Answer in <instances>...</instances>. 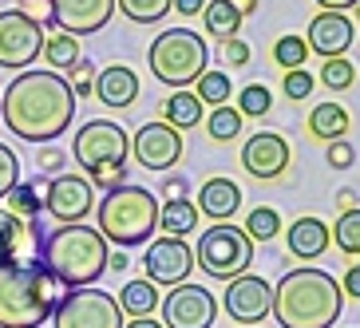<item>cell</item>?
<instances>
[{
    "instance_id": "obj_1",
    "label": "cell",
    "mask_w": 360,
    "mask_h": 328,
    "mask_svg": "<svg viewBox=\"0 0 360 328\" xmlns=\"http://www.w3.org/2000/svg\"><path fill=\"white\" fill-rule=\"evenodd\" d=\"M0 123L24 143H52L75 123V96L56 72H16L0 91Z\"/></svg>"
},
{
    "instance_id": "obj_2",
    "label": "cell",
    "mask_w": 360,
    "mask_h": 328,
    "mask_svg": "<svg viewBox=\"0 0 360 328\" xmlns=\"http://www.w3.org/2000/svg\"><path fill=\"white\" fill-rule=\"evenodd\" d=\"M345 313V289L325 269H289L274 289V313L281 328H333Z\"/></svg>"
},
{
    "instance_id": "obj_3",
    "label": "cell",
    "mask_w": 360,
    "mask_h": 328,
    "mask_svg": "<svg viewBox=\"0 0 360 328\" xmlns=\"http://www.w3.org/2000/svg\"><path fill=\"white\" fill-rule=\"evenodd\" d=\"M40 269L48 277H52L56 285L64 289H87L91 281H99V277L107 273V242L99 237V230H91V225H60V230L44 233L40 242Z\"/></svg>"
},
{
    "instance_id": "obj_4",
    "label": "cell",
    "mask_w": 360,
    "mask_h": 328,
    "mask_svg": "<svg viewBox=\"0 0 360 328\" xmlns=\"http://www.w3.org/2000/svg\"><path fill=\"white\" fill-rule=\"evenodd\" d=\"M64 285H56L40 265L4 261L0 265V328H40L64 301Z\"/></svg>"
},
{
    "instance_id": "obj_5",
    "label": "cell",
    "mask_w": 360,
    "mask_h": 328,
    "mask_svg": "<svg viewBox=\"0 0 360 328\" xmlns=\"http://www.w3.org/2000/svg\"><path fill=\"white\" fill-rule=\"evenodd\" d=\"M96 230L107 245L131 249L147 245V237L159 230V198L147 186H115L107 190L103 202L96 206Z\"/></svg>"
},
{
    "instance_id": "obj_6",
    "label": "cell",
    "mask_w": 360,
    "mask_h": 328,
    "mask_svg": "<svg viewBox=\"0 0 360 328\" xmlns=\"http://www.w3.org/2000/svg\"><path fill=\"white\" fill-rule=\"evenodd\" d=\"M147 64H150V75H155L162 87L186 91V87L210 67L206 36H198L194 28H167V32H159L150 40Z\"/></svg>"
},
{
    "instance_id": "obj_7",
    "label": "cell",
    "mask_w": 360,
    "mask_h": 328,
    "mask_svg": "<svg viewBox=\"0 0 360 328\" xmlns=\"http://www.w3.org/2000/svg\"><path fill=\"white\" fill-rule=\"evenodd\" d=\"M194 265L210 281H233V277L250 273V265H254V242L245 237V230H238L230 222H218L198 237V245H194Z\"/></svg>"
},
{
    "instance_id": "obj_8",
    "label": "cell",
    "mask_w": 360,
    "mask_h": 328,
    "mask_svg": "<svg viewBox=\"0 0 360 328\" xmlns=\"http://www.w3.org/2000/svg\"><path fill=\"white\" fill-rule=\"evenodd\" d=\"M127 155H131V138L127 131L111 123V119H91L84 127L75 131L72 138V159L96 174V170H107V166H127Z\"/></svg>"
},
{
    "instance_id": "obj_9",
    "label": "cell",
    "mask_w": 360,
    "mask_h": 328,
    "mask_svg": "<svg viewBox=\"0 0 360 328\" xmlns=\"http://www.w3.org/2000/svg\"><path fill=\"white\" fill-rule=\"evenodd\" d=\"M123 324H127V317H123L119 301L96 285L72 289L52 313V328H123Z\"/></svg>"
},
{
    "instance_id": "obj_10",
    "label": "cell",
    "mask_w": 360,
    "mask_h": 328,
    "mask_svg": "<svg viewBox=\"0 0 360 328\" xmlns=\"http://www.w3.org/2000/svg\"><path fill=\"white\" fill-rule=\"evenodd\" d=\"M44 52V28L24 16L20 8L0 12V67L4 72H28L32 60H40Z\"/></svg>"
},
{
    "instance_id": "obj_11",
    "label": "cell",
    "mask_w": 360,
    "mask_h": 328,
    "mask_svg": "<svg viewBox=\"0 0 360 328\" xmlns=\"http://www.w3.org/2000/svg\"><path fill=\"white\" fill-rule=\"evenodd\" d=\"M162 328H214L218 320V296L206 285H174L159 301Z\"/></svg>"
},
{
    "instance_id": "obj_12",
    "label": "cell",
    "mask_w": 360,
    "mask_h": 328,
    "mask_svg": "<svg viewBox=\"0 0 360 328\" xmlns=\"http://www.w3.org/2000/svg\"><path fill=\"white\" fill-rule=\"evenodd\" d=\"M44 210L60 225H79L96 210V186L84 174H60V178L44 182Z\"/></svg>"
},
{
    "instance_id": "obj_13",
    "label": "cell",
    "mask_w": 360,
    "mask_h": 328,
    "mask_svg": "<svg viewBox=\"0 0 360 328\" xmlns=\"http://www.w3.org/2000/svg\"><path fill=\"white\" fill-rule=\"evenodd\" d=\"M222 305H226V313L238 320V328H257L269 313H274V285L257 273H242L226 285Z\"/></svg>"
},
{
    "instance_id": "obj_14",
    "label": "cell",
    "mask_w": 360,
    "mask_h": 328,
    "mask_svg": "<svg viewBox=\"0 0 360 328\" xmlns=\"http://www.w3.org/2000/svg\"><path fill=\"white\" fill-rule=\"evenodd\" d=\"M191 269H194V249L182 237H159L143 254V277L150 285H167V289L186 285Z\"/></svg>"
},
{
    "instance_id": "obj_15",
    "label": "cell",
    "mask_w": 360,
    "mask_h": 328,
    "mask_svg": "<svg viewBox=\"0 0 360 328\" xmlns=\"http://www.w3.org/2000/svg\"><path fill=\"white\" fill-rule=\"evenodd\" d=\"M131 155L143 170H170L182 159V131L170 123H143L131 138Z\"/></svg>"
},
{
    "instance_id": "obj_16",
    "label": "cell",
    "mask_w": 360,
    "mask_h": 328,
    "mask_svg": "<svg viewBox=\"0 0 360 328\" xmlns=\"http://www.w3.org/2000/svg\"><path fill=\"white\" fill-rule=\"evenodd\" d=\"M48 4H52V24L75 40L103 32L115 16V0H48Z\"/></svg>"
},
{
    "instance_id": "obj_17",
    "label": "cell",
    "mask_w": 360,
    "mask_h": 328,
    "mask_svg": "<svg viewBox=\"0 0 360 328\" xmlns=\"http://www.w3.org/2000/svg\"><path fill=\"white\" fill-rule=\"evenodd\" d=\"M242 166L250 178H262V182H274L285 174L289 166V143L274 131H257V135L245 138L242 147Z\"/></svg>"
},
{
    "instance_id": "obj_18",
    "label": "cell",
    "mask_w": 360,
    "mask_h": 328,
    "mask_svg": "<svg viewBox=\"0 0 360 328\" xmlns=\"http://www.w3.org/2000/svg\"><path fill=\"white\" fill-rule=\"evenodd\" d=\"M352 28H356V24H352L345 12H317V16L309 20V32H305L309 52L321 55V60H340V55L352 48Z\"/></svg>"
},
{
    "instance_id": "obj_19",
    "label": "cell",
    "mask_w": 360,
    "mask_h": 328,
    "mask_svg": "<svg viewBox=\"0 0 360 328\" xmlns=\"http://www.w3.org/2000/svg\"><path fill=\"white\" fill-rule=\"evenodd\" d=\"M96 99L107 103L111 111H127L139 99V75L127 64H111L96 75Z\"/></svg>"
},
{
    "instance_id": "obj_20",
    "label": "cell",
    "mask_w": 360,
    "mask_h": 328,
    "mask_svg": "<svg viewBox=\"0 0 360 328\" xmlns=\"http://www.w3.org/2000/svg\"><path fill=\"white\" fill-rule=\"evenodd\" d=\"M198 214H206V218H214V222H226V218H233V214L242 210V186L233 178H206L198 186Z\"/></svg>"
},
{
    "instance_id": "obj_21",
    "label": "cell",
    "mask_w": 360,
    "mask_h": 328,
    "mask_svg": "<svg viewBox=\"0 0 360 328\" xmlns=\"http://www.w3.org/2000/svg\"><path fill=\"white\" fill-rule=\"evenodd\" d=\"M328 242H333V233H328V225L321 222V218H297V222L289 225V233H285L289 254L301 257V261L321 257L328 249Z\"/></svg>"
},
{
    "instance_id": "obj_22",
    "label": "cell",
    "mask_w": 360,
    "mask_h": 328,
    "mask_svg": "<svg viewBox=\"0 0 360 328\" xmlns=\"http://www.w3.org/2000/svg\"><path fill=\"white\" fill-rule=\"evenodd\" d=\"M198 225V206L191 198H167L159 202V230L162 237H186Z\"/></svg>"
},
{
    "instance_id": "obj_23",
    "label": "cell",
    "mask_w": 360,
    "mask_h": 328,
    "mask_svg": "<svg viewBox=\"0 0 360 328\" xmlns=\"http://www.w3.org/2000/svg\"><path fill=\"white\" fill-rule=\"evenodd\" d=\"M309 131L325 143H337V138L349 135V111L333 99V103H317L313 107V115H309Z\"/></svg>"
},
{
    "instance_id": "obj_24",
    "label": "cell",
    "mask_w": 360,
    "mask_h": 328,
    "mask_svg": "<svg viewBox=\"0 0 360 328\" xmlns=\"http://www.w3.org/2000/svg\"><path fill=\"white\" fill-rule=\"evenodd\" d=\"M119 308H123V317H131V320L150 317V313L159 308V285H150L147 277H143V281H127L123 293H119Z\"/></svg>"
},
{
    "instance_id": "obj_25",
    "label": "cell",
    "mask_w": 360,
    "mask_h": 328,
    "mask_svg": "<svg viewBox=\"0 0 360 328\" xmlns=\"http://www.w3.org/2000/svg\"><path fill=\"white\" fill-rule=\"evenodd\" d=\"M162 123H170L174 131H186V127H198L202 123V103L194 91H174V96L162 103Z\"/></svg>"
},
{
    "instance_id": "obj_26",
    "label": "cell",
    "mask_w": 360,
    "mask_h": 328,
    "mask_svg": "<svg viewBox=\"0 0 360 328\" xmlns=\"http://www.w3.org/2000/svg\"><path fill=\"white\" fill-rule=\"evenodd\" d=\"M202 24H206L210 36L230 40V36H238V28H242V12L233 8L230 0H210V4L202 8Z\"/></svg>"
},
{
    "instance_id": "obj_27",
    "label": "cell",
    "mask_w": 360,
    "mask_h": 328,
    "mask_svg": "<svg viewBox=\"0 0 360 328\" xmlns=\"http://www.w3.org/2000/svg\"><path fill=\"white\" fill-rule=\"evenodd\" d=\"M44 60H48V72H72V64L79 60V40L68 32H56L44 40Z\"/></svg>"
},
{
    "instance_id": "obj_28",
    "label": "cell",
    "mask_w": 360,
    "mask_h": 328,
    "mask_svg": "<svg viewBox=\"0 0 360 328\" xmlns=\"http://www.w3.org/2000/svg\"><path fill=\"white\" fill-rule=\"evenodd\" d=\"M44 182H16L8 190V214H16L20 222H32V218H40L44 210V190H40Z\"/></svg>"
},
{
    "instance_id": "obj_29",
    "label": "cell",
    "mask_w": 360,
    "mask_h": 328,
    "mask_svg": "<svg viewBox=\"0 0 360 328\" xmlns=\"http://www.w3.org/2000/svg\"><path fill=\"white\" fill-rule=\"evenodd\" d=\"M194 96H198L202 107H206V103H210V107H226V99L233 96L230 75H226V72H210V67H206V72L194 79Z\"/></svg>"
},
{
    "instance_id": "obj_30",
    "label": "cell",
    "mask_w": 360,
    "mask_h": 328,
    "mask_svg": "<svg viewBox=\"0 0 360 328\" xmlns=\"http://www.w3.org/2000/svg\"><path fill=\"white\" fill-rule=\"evenodd\" d=\"M24 237H28V222H20L8 210H0V265L16 261V254L24 249Z\"/></svg>"
},
{
    "instance_id": "obj_31",
    "label": "cell",
    "mask_w": 360,
    "mask_h": 328,
    "mask_svg": "<svg viewBox=\"0 0 360 328\" xmlns=\"http://www.w3.org/2000/svg\"><path fill=\"white\" fill-rule=\"evenodd\" d=\"M115 8L123 12L131 24H159V20H167V12L174 8V0H115Z\"/></svg>"
},
{
    "instance_id": "obj_32",
    "label": "cell",
    "mask_w": 360,
    "mask_h": 328,
    "mask_svg": "<svg viewBox=\"0 0 360 328\" xmlns=\"http://www.w3.org/2000/svg\"><path fill=\"white\" fill-rule=\"evenodd\" d=\"M277 233H281V214H277L274 206L250 210V218H245V237H250V242H274Z\"/></svg>"
},
{
    "instance_id": "obj_33",
    "label": "cell",
    "mask_w": 360,
    "mask_h": 328,
    "mask_svg": "<svg viewBox=\"0 0 360 328\" xmlns=\"http://www.w3.org/2000/svg\"><path fill=\"white\" fill-rule=\"evenodd\" d=\"M269 107H274V91L265 84H250L238 91V115L242 119H265Z\"/></svg>"
},
{
    "instance_id": "obj_34",
    "label": "cell",
    "mask_w": 360,
    "mask_h": 328,
    "mask_svg": "<svg viewBox=\"0 0 360 328\" xmlns=\"http://www.w3.org/2000/svg\"><path fill=\"white\" fill-rule=\"evenodd\" d=\"M214 143H233V138L242 135V115H238V107H210V123H206Z\"/></svg>"
},
{
    "instance_id": "obj_35",
    "label": "cell",
    "mask_w": 360,
    "mask_h": 328,
    "mask_svg": "<svg viewBox=\"0 0 360 328\" xmlns=\"http://www.w3.org/2000/svg\"><path fill=\"white\" fill-rule=\"evenodd\" d=\"M305 60H309L305 36H281V40L274 44V64H277V67L297 72V67H305Z\"/></svg>"
},
{
    "instance_id": "obj_36",
    "label": "cell",
    "mask_w": 360,
    "mask_h": 328,
    "mask_svg": "<svg viewBox=\"0 0 360 328\" xmlns=\"http://www.w3.org/2000/svg\"><path fill=\"white\" fill-rule=\"evenodd\" d=\"M333 237H337V249L340 254H360V210H345L337 218V225H333Z\"/></svg>"
},
{
    "instance_id": "obj_37",
    "label": "cell",
    "mask_w": 360,
    "mask_h": 328,
    "mask_svg": "<svg viewBox=\"0 0 360 328\" xmlns=\"http://www.w3.org/2000/svg\"><path fill=\"white\" fill-rule=\"evenodd\" d=\"M352 79H356V67H352V60H325V67H321V84L328 87V91H349Z\"/></svg>"
},
{
    "instance_id": "obj_38",
    "label": "cell",
    "mask_w": 360,
    "mask_h": 328,
    "mask_svg": "<svg viewBox=\"0 0 360 328\" xmlns=\"http://www.w3.org/2000/svg\"><path fill=\"white\" fill-rule=\"evenodd\" d=\"M96 75H99V67L91 64V60H84V55H79V60H75L72 64V79H68V87H72V96L79 99V96H96Z\"/></svg>"
},
{
    "instance_id": "obj_39",
    "label": "cell",
    "mask_w": 360,
    "mask_h": 328,
    "mask_svg": "<svg viewBox=\"0 0 360 328\" xmlns=\"http://www.w3.org/2000/svg\"><path fill=\"white\" fill-rule=\"evenodd\" d=\"M20 182V159L12 155V147L0 143V198H8V190Z\"/></svg>"
},
{
    "instance_id": "obj_40",
    "label": "cell",
    "mask_w": 360,
    "mask_h": 328,
    "mask_svg": "<svg viewBox=\"0 0 360 328\" xmlns=\"http://www.w3.org/2000/svg\"><path fill=\"white\" fill-rule=\"evenodd\" d=\"M313 84H317V79H313L305 67H297V72H285V79H281V91H285L289 99H297V103H301V99L313 96Z\"/></svg>"
},
{
    "instance_id": "obj_41",
    "label": "cell",
    "mask_w": 360,
    "mask_h": 328,
    "mask_svg": "<svg viewBox=\"0 0 360 328\" xmlns=\"http://www.w3.org/2000/svg\"><path fill=\"white\" fill-rule=\"evenodd\" d=\"M222 64L226 67H245V64H250V44L238 40V36L222 40Z\"/></svg>"
},
{
    "instance_id": "obj_42",
    "label": "cell",
    "mask_w": 360,
    "mask_h": 328,
    "mask_svg": "<svg viewBox=\"0 0 360 328\" xmlns=\"http://www.w3.org/2000/svg\"><path fill=\"white\" fill-rule=\"evenodd\" d=\"M325 159L333 170H349L352 162H356V150H352V143H345V138H337V143H328Z\"/></svg>"
},
{
    "instance_id": "obj_43",
    "label": "cell",
    "mask_w": 360,
    "mask_h": 328,
    "mask_svg": "<svg viewBox=\"0 0 360 328\" xmlns=\"http://www.w3.org/2000/svg\"><path fill=\"white\" fill-rule=\"evenodd\" d=\"M64 159H68V155L60 147H44L40 150V170H60V166H64Z\"/></svg>"
},
{
    "instance_id": "obj_44",
    "label": "cell",
    "mask_w": 360,
    "mask_h": 328,
    "mask_svg": "<svg viewBox=\"0 0 360 328\" xmlns=\"http://www.w3.org/2000/svg\"><path fill=\"white\" fill-rule=\"evenodd\" d=\"M340 289H345V296H356L360 301V265H352L349 273H345V285Z\"/></svg>"
},
{
    "instance_id": "obj_45",
    "label": "cell",
    "mask_w": 360,
    "mask_h": 328,
    "mask_svg": "<svg viewBox=\"0 0 360 328\" xmlns=\"http://www.w3.org/2000/svg\"><path fill=\"white\" fill-rule=\"evenodd\" d=\"M174 8H179V16H202L206 0H174Z\"/></svg>"
},
{
    "instance_id": "obj_46",
    "label": "cell",
    "mask_w": 360,
    "mask_h": 328,
    "mask_svg": "<svg viewBox=\"0 0 360 328\" xmlns=\"http://www.w3.org/2000/svg\"><path fill=\"white\" fill-rule=\"evenodd\" d=\"M321 12H345V8H356L360 0H317Z\"/></svg>"
},
{
    "instance_id": "obj_47",
    "label": "cell",
    "mask_w": 360,
    "mask_h": 328,
    "mask_svg": "<svg viewBox=\"0 0 360 328\" xmlns=\"http://www.w3.org/2000/svg\"><path fill=\"white\" fill-rule=\"evenodd\" d=\"M230 4H233L238 12H242V20L250 16V12H257V0H230Z\"/></svg>"
},
{
    "instance_id": "obj_48",
    "label": "cell",
    "mask_w": 360,
    "mask_h": 328,
    "mask_svg": "<svg viewBox=\"0 0 360 328\" xmlns=\"http://www.w3.org/2000/svg\"><path fill=\"white\" fill-rule=\"evenodd\" d=\"M123 328H162V324H159L155 317H139V320H127Z\"/></svg>"
},
{
    "instance_id": "obj_49",
    "label": "cell",
    "mask_w": 360,
    "mask_h": 328,
    "mask_svg": "<svg viewBox=\"0 0 360 328\" xmlns=\"http://www.w3.org/2000/svg\"><path fill=\"white\" fill-rule=\"evenodd\" d=\"M107 265H111V269H127V254H115V257H107Z\"/></svg>"
},
{
    "instance_id": "obj_50",
    "label": "cell",
    "mask_w": 360,
    "mask_h": 328,
    "mask_svg": "<svg viewBox=\"0 0 360 328\" xmlns=\"http://www.w3.org/2000/svg\"><path fill=\"white\" fill-rule=\"evenodd\" d=\"M352 12H356V20H360V4H356V8H352Z\"/></svg>"
},
{
    "instance_id": "obj_51",
    "label": "cell",
    "mask_w": 360,
    "mask_h": 328,
    "mask_svg": "<svg viewBox=\"0 0 360 328\" xmlns=\"http://www.w3.org/2000/svg\"><path fill=\"white\" fill-rule=\"evenodd\" d=\"M24 4H28V0H24Z\"/></svg>"
}]
</instances>
